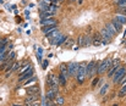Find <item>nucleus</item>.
I'll list each match as a JSON object with an SVG mask.
<instances>
[{"label":"nucleus","mask_w":126,"mask_h":106,"mask_svg":"<svg viewBox=\"0 0 126 106\" xmlns=\"http://www.w3.org/2000/svg\"><path fill=\"white\" fill-rule=\"evenodd\" d=\"M21 21H22V20H21V17H16V22H17V23H20Z\"/></svg>","instance_id":"79ce46f5"},{"label":"nucleus","mask_w":126,"mask_h":106,"mask_svg":"<svg viewBox=\"0 0 126 106\" xmlns=\"http://www.w3.org/2000/svg\"><path fill=\"white\" fill-rule=\"evenodd\" d=\"M119 7H126V0H123V1H120L119 4H116Z\"/></svg>","instance_id":"c9c22d12"},{"label":"nucleus","mask_w":126,"mask_h":106,"mask_svg":"<svg viewBox=\"0 0 126 106\" xmlns=\"http://www.w3.org/2000/svg\"><path fill=\"white\" fill-rule=\"evenodd\" d=\"M15 57H16L15 51H10V54H9V56H7V60H10V61H15Z\"/></svg>","instance_id":"473e14b6"},{"label":"nucleus","mask_w":126,"mask_h":106,"mask_svg":"<svg viewBox=\"0 0 126 106\" xmlns=\"http://www.w3.org/2000/svg\"><path fill=\"white\" fill-rule=\"evenodd\" d=\"M47 66H48V60H45V61L43 62V68H45Z\"/></svg>","instance_id":"ea45409f"},{"label":"nucleus","mask_w":126,"mask_h":106,"mask_svg":"<svg viewBox=\"0 0 126 106\" xmlns=\"http://www.w3.org/2000/svg\"><path fill=\"white\" fill-rule=\"evenodd\" d=\"M92 44V37L88 34H84V46H89Z\"/></svg>","instance_id":"c756f323"},{"label":"nucleus","mask_w":126,"mask_h":106,"mask_svg":"<svg viewBox=\"0 0 126 106\" xmlns=\"http://www.w3.org/2000/svg\"><path fill=\"white\" fill-rule=\"evenodd\" d=\"M12 106H22L21 104H12Z\"/></svg>","instance_id":"c03bdc74"},{"label":"nucleus","mask_w":126,"mask_h":106,"mask_svg":"<svg viewBox=\"0 0 126 106\" xmlns=\"http://www.w3.org/2000/svg\"><path fill=\"white\" fill-rule=\"evenodd\" d=\"M33 73H34V70H33V67H31L28 71H26L25 73H22L21 76H18V82L23 84L27 79H30V78L33 76Z\"/></svg>","instance_id":"6e6552de"},{"label":"nucleus","mask_w":126,"mask_h":106,"mask_svg":"<svg viewBox=\"0 0 126 106\" xmlns=\"http://www.w3.org/2000/svg\"><path fill=\"white\" fill-rule=\"evenodd\" d=\"M111 65H113V59H105V60L99 61L97 73H98V74H103V73H105L107 71H109V68H110Z\"/></svg>","instance_id":"7ed1b4c3"},{"label":"nucleus","mask_w":126,"mask_h":106,"mask_svg":"<svg viewBox=\"0 0 126 106\" xmlns=\"http://www.w3.org/2000/svg\"><path fill=\"white\" fill-rule=\"evenodd\" d=\"M47 85L49 89H56L59 90V77L54 73V72H49L48 73V77H47Z\"/></svg>","instance_id":"f03ea898"},{"label":"nucleus","mask_w":126,"mask_h":106,"mask_svg":"<svg viewBox=\"0 0 126 106\" xmlns=\"http://www.w3.org/2000/svg\"><path fill=\"white\" fill-rule=\"evenodd\" d=\"M86 68H87V64H86V62L79 64V70H77L76 74H75V80H76L79 84H83L86 78H87Z\"/></svg>","instance_id":"f257e3e1"},{"label":"nucleus","mask_w":126,"mask_h":106,"mask_svg":"<svg viewBox=\"0 0 126 106\" xmlns=\"http://www.w3.org/2000/svg\"><path fill=\"white\" fill-rule=\"evenodd\" d=\"M36 80H37V78H36L34 76H32V77H31L30 79H27V80H26V82H25L23 84H25V87H30V85H31L32 83H34Z\"/></svg>","instance_id":"c85d7f7f"},{"label":"nucleus","mask_w":126,"mask_h":106,"mask_svg":"<svg viewBox=\"0 0 126 106\" xmlns=\"http://www.w3.org/2000/svg\"><path fill=\"white\" fill-rule=\"evenodd\" d=\"M120 64H121V61H120V59H116L115 61H113V65L110 66V68L108 71V78H111L113 76H114V73L118 71V68L120 67Z\"/></svg>","instance_id":"423d86ee"},{"label":"nucleus","mask_w":126,"mask_h":106,"mask_svg":"<svg viewBox=\"0 0 126 106\" xmlns=\"http://www.w3.org/2000/svg\"><path fill=\"white\" fill-rule=\"evenodd\" d=\"M119 83L121 84V87H123V85H126V74L124 76V77H123V79H121V80H120Z\"/></svg>","instance_id":"4c0bfd02"},{"label":"nucleus","mask_w":126,"mask_h":106,"mask_svg":"<svg viewBox=\"0 0 126 106\" xmlns=\"http://www.w3.org/2000/svg\"><path fill=\"white\" fill-rule=\"evenodd\" d=\"M76 1H77L79 5H82V4H83V0H76Z\"/></svg>","instance_id":"37998d69"},{"label":"nucleus","mask_w":126,"mask_h":106,"mask_svg":"<svg viewBox=\"0 0 126 106\" xmlns=\"http://www.w3.org/2000/svg\"><path fill=\"white\" fill-rule=\"evenodd\" d=\"M39 99V94H28L27 98L25 99V104L28 101H33V100H38Z\"/></svg>","instance_id":"4be33fe9"},{"label":"nucleus","mask_w":126,"mask_h":106,"mask_svg":"<svg viewBox=\"0 0 126 106\" xmlns=\"http://www.w3.org/2000/svg\"><path fill=\"white\" fill-rule=\"evenodd\" d=\"M98 82H99V78H94L93 82H92V88H94V87L98 84Z\"/></svg>","instance_id":"e433bc0d"},{"label":"nucleus","mask_w":126,"mask_h":106,"mask_svg":"<svg viewBox=\"0 0 126 106\" xmlns=\"http://www.w3.org/2000/svg\"><path fill=\"white\" fill-rule=\"evenodd\" d=\"M116 21H119L120 23H126V16L125 15H120V13H115V17H114Z\"/></svg>","instance_id":"b1692460"},{"label":"nucleus","mask_w":126,"mask_h":106,"mask_svg":"<svg viewBox=\"0 0 126 106\" xmlns=\"http://www.w3.org/2000/svg\"><path fill=\"white\" fill-rule=\"evenodd\" d=\"M7 38H2V39H0V43H1V45H6V43H7Z\"/></svg>","instance_id":"58836bf2"},{"label":"nucleus","mask_w":126,"mask_h":106,"mask_svg":"<svg viewBox=\"0 0 126 106\" xmlns=\"http://www.w3.org/2000/svg\"><path fill=\"white\" fill-rule=\"evenodd\" d=\"M55 29H58V23H56V25H50V26L42 27V32L44 33V34H48V33H50V32L55 31Z\"/></svg>","instance_id":"f3484780"},{"label":"nucleus","mask_w":126,"mask_h":106,"mask_svg":"<svg viewBox=\"0 0 126 106\" xmlns=\"http://www.w3.org/2000/svg\"><path fill=\"white\" fill-rule=\"evenodd\" d=\"M25 105H27V106H41V101H39V99H38V100L28 101V103H26Z\"/></svg>","instance_id":"7c9ffc66"},{"label":"nucleus","mask_w":126,"mask_h":106,"mask_svg":"<svg viewBox=\"0 0 126 106\" xmlns=\"http://www.w3.org/2000/svg\"><path fill=\"white\" fill-rule=\"evenodd\" d=\"M111 23H113V26L116 28V31H118V33L121 31V28H123V23H120L119 21H116L115 18L114 20H111Z\"/></svg>","instance_id":"393cba45"},{"label":"nucleus","mask_w":126,"mask_h":106,"mask_svg":"<svg viewBox=\"0 0 126 106\" xmlns=\"http://www.w3.org/2000/svg\"><path fill=\"white\" fill-rule=\"evenodd\" d=\"M102 40H103V38H102V35L99 34V32L94 33L93 37H92V44H93V45H95V46L100 45V44H102Z\"/></svg>","instance_id":"ddd939ff"},{"label":"nucleus","mask_w":126,"mask_h":106,"mask_svg":"<svg viewBox=\"0 0 126 106\" xmlns=\"http://www.w3.org/2000/svg\"><path fill=\"white\" fill-rule=\"evenodd\" d=\"M56 20L54 17H49V18H43L41 20V26L45 27V26H50V25H56Z\"/></svg>","instance_id":"9b49d317"},{"label":"nucleus","mask_w":126,"mask_h":106,"mask_svg":"<svg viewBox=\"0 0 126 106\" xmlns=\"http://www.w3.org/2000/svg\"><path fill=\"white\" fill-rule=\"evenodd\" d=\"M47 106H58V105L54 103V100H48L47 99Z\"/></svg>","instance_id":"f704fd0d"},{"label":"nucleus","mask_w":126,"mask_h":106,"mask_svg":"<svg viewBox=\"0 0 126 106\" xmlns=\"http://www.w3.org/2000/svg\"><path fill=\"white\" fill-rule=\"evenodd\" d=\"M58 77H59V84H60L61 87H66V84H67V78H66L64 74H61L60 72H59Z\"/></svg>","instance_id":"412c9836"},{"label":"nucleus","mask_w":126,"mask_h":106,"mask_svg":"<svg viewBox=\"0 0 126 106\" xmlns=\"http://www.w3.org/2000/svg\"><path fill=\"white\" fill-rule=\"evenodd\" d=\"M98 65L99 62L95 61V60H92L87 64V68H86V72H87V76L88 77H94V74L97 73V70H98Z\"/></svg>","instance_id":"20e7f679"},{"label":"nucleus","mask_w":126,"mask_h":106,"mask_svg":"<svg viewBox=\"0 0 126 106\" xmlns=\"http://www.w3.org/2000/svg\"><path fill=\"white\" fill-rule=\"evenodd\" d=\"M58 94H59V90H56V89H48V92L45 94V98L48 100H54Z\"/></svg>","instance_id":"f8f14e48"},{"label":"nucleus","mask_w":126,"mask_h":106,"mask_svg":"<svg viewBox=\"0 0 126 106\" xmlns=\"http://www.w3.org/2000/svg\"><path fill=\"white\" fill-rule=\"evenodd\" d=\"M60 35H63L60 33V31H59V29H55V31H53V32L45 34V38H47V39H54V38H58V37H60Z\"/></svg>","instance_id":"6ab92c4d"},{"label":"nucleus","mask_w":126,"mask_h":106,"mask_svg":"<svg viewBox=\"0 0 126 106\" xmlns=\"http://www.w3.org/2000/svg\"><path fill=\"white\" fill-rule=\"evenodd\" d=\"M118 96L119 98H125L126 96V85H123L120 88V90L118 92Z\"/></svg>","instance_id":"a878e982"},{"label":"nucleus","mask_w":126,"mask_h":106,"mask_svg":"<svg viewBox=\"0 0 126 106\" xmlns=\"http://www.w3.org/2000/svg\"><path fill=\"white\" fill-rule=\"evenodd\" d=\"M54 103H55L58 106H63L65 104V98H64L63 95H59V94H58L56 98L54 99Z\"/></svg>","instance_id":"aec40b11"},{"label":"nucleus","mask_w":126,"mask_h":106,"mask_svg":"<svg viewBox=\"0 0 126 106\" xmlns=\"http://www.w3.org/2000/svg\"><path fill=\"white\" fill-rule=\"evenodd\" d=\"M108 90H109V84H108V83H105V84L102 87V89H100V92H99V93H100V95H102V96H105V94H107V92H108Z\"/></svg>","instance_id":"cd10ccee"},{"label":"nucleus","mask_w":126,"mask_h":106,"mask_svg":"<svg viewBox=\"0 0 126 106\" xmlns=\"http://www.w3.org/2000/svg\"><path fill=\"white\" fill-rule=\"evenodd\" d=\"M31 67H32V65H31L30 62H26V64H25V65H23V66H22V67L20 68V71H18V74L21 76L22 73H25L26 71H28L30 68H31Z\"/></svg>","instance_id":"5701e85b"},{"label":"nucleus","mask_w":126,"mask_h":106,"mask_svg":"<svg viewBox=\"0 0 126 106\" xmlns=\"http://www.w3.org/2000/svg\"><path fill=\"white\" fill-rule=\"evenodd\" d=\"M113 106H119V104L116 103V104H113Z\"/></svg>","instance_id":"a18cd8bd"},{"label":"nucleus","mask_w":126,"mask_h":106,"mask_svg":"<svg viewBox=\"0 0 126 106\" xmlns=\"http://www.w3.org/2000/svg\"><path fill=\"white\" fill-rule=\"evenodd\" d=\"M59 1H60V2H63V1H65V0H59Z\"/></svg>","instance_id":"de8ad7c7"},{"label":"nucleus","mask_w":126,"mask_h":106,"mask_svg":"<svg viewBox=\"0 0 126 106\" xmlns=\"http://www.w3.org/2000/svg\"><path fill=\"white\" fill-rule=\"evenodd\" d=\"M120 1H123V0H113V4H115V5H116V4H119Z\"/></svg>","instance_id":"a19ab883"},{"label":"nucleus","mask_w":126,"mask_h":106,"mask_svg":"<svg viewBox=\"0 0 126 106\" xmlns=\"http://www.w3.org/2000/svg\"><path fill=\"white\" fill-rule=\"evenodd\" d=\"M25 106H27V105H25Z\"/></svg>","instance_id":"09e8293b"},{"label":"nucleus","mask_w":126,"mask_h":106,"mask_svg":"<svg viewBox=\"0 0 126 106\" xmlns=\"http://www.w3.org/2000/svg\"><path fill=\"white\" fill-rule=\"evenodd\" d=\"M67 66H69V73H70V77H75L76 72H77V70H79V64H76V62H70Z\"/></svg>","instance_id":"9d476101"},{"label":"nucleus","mask_w":126,"mask_h":106,"mask_svg":"<svg viewBox=\"0 0 126 106\" xmlns=\"http://www.w3.org/2000/svg\"><path fill=\"white\" fill-rule=\"evenodd\" d=\"M105 28H107V31H108V32H109V33L111 34V37H114V35L118 33L116 28H115V27L113 26V23H111V22H108V23L105 25Z\"/></svg>","instance_id":"a211bd4d"},{"label":"nucleus","mask_w":126,"mask_h":106,"mask_svg":"<svg viewBox=\"0 0 126 106\" xmlns=\"http://www.w3.org/2000/svg\"><path fill=\"white\" fill-rule=\"evenodd\" d=\"M77 45H79V46H84V34L80 35V37L77 38Z\"/></svg>","instance_id":"2f4dec72"},{"label":"nucleus","mask_w":126,"mask_h":106,"mask_svg":"<svg viewBox=\"0 0 126 106\" xmlns=\"http://www.w3.org/2000/svg\"><path fill=\"white\" fill-rule=\"evenodd\" d=\"M116 13H120V15H125L126 16V7H119L116 10Z\"/></svg>","instance_id":"72a5a7b5"},{"label":"nucleus","mask_w":126,"mask_h":106,"mask_svg":"<svg viewBox=\"0 0 126 106\" xmlns=\"http://www.w3.org/2000/svg\"><path fill=\"white\" fill-rule=\"evenodd\" d=\"M26 92H27V95H28V94H39V87H38L37 84L30 85V87L26 89Z\"/></svg>","instance_id":"dca6fc26"},{"label":"nucleus","mask_w":126,"mask_h":106,"mask_svg":"<svg viewBox=\"0 0 126 106\" xmlns=\"http://www.w3.org/2000/svg\"><path fill=\"white\" fill-rule=\"evenodd\" d=\"M66 39H67V37H65V35H60V37H58V38L50 39V44L59 46V45H61L63 43H65V40H66Z\"/></svg>","instance_id":"1a4fd4ad"},{"label":"nucleus","mask_w":126,"mask_h":106,"mask_svg":"<svg viewBox=\"0 0 126 106\" xmlns=\"http://www.w3.org/2000/svg\"><path fill=\"white\" fill-rule=\"evenodd\" d=\"M126 74V66H120L118 71L114 73V76L111 77V80H113V83L114 84H118L121 79H123V77Z\"/></svg>","instance_id":"39448f33"},{"label":"nucleus","mask_w":126,"mask_h":106,"mask_svg":"<svg viewBox=\"0 0 126 106\" xmlns=\"http://www.w3.org/2000/svg\"><path fill=\"white\" fill-rule=\"evenodd\" d=\"M74 39H71V38H67L66 40H65V43H64V46L65 48H72L74 46Z\"/></svg>","instance_id":"bb28decb"},{"label":"nucleus","mask_w":126,"mask_h":106,"mask_svg":"<svg viewBox=\"0 0 126 106\" xmlns=\"http://www.w3.org/2000/svg\"><path fill=\"white\" fill-rule=\"evenodd\" d=\"M39 16H41V20H43V18H49V17H54L55 16V12H53L50 10H43V11H41Z\"/></svg>","instance_id":"2eb2a0df"},{"label":"nucleus","mask_w":126,"mask_h":106,"mask_svg":"<svg viewBox=\"0 0 126 106\" xmlns=\"http://www.w3.org/2000/svg\"><path fill=\"white\" fill-rule=\"evenodd\" d=\"M66 1H76V0H66Z\"/></svg>","instance_id":"49530a36"},{"label":"nucleus","mask_w":126,"mask_h":106,"mask_svg":"<svg viewBox=\"0 0 126 106\" xmlns=\"http://www.w3.org/2000/svg\"><path fill=\"white\" fill-rule=\"evenodd\" d=\"M99 34L102 35V38H103V40H102V44H109L110 41H111V34L107 31V28L104 27L103 29H100V32H99Z\"/></svg>","instance_id":"0eeeda50"},{"label":"nucleus","mask_w":126,"mask_h":106,"mask_svg":"<svg viewBox=\"0 0 126 106\" xmlns=\"http://www.w3.org/2000/svg\"><path fill=\"white\" fill-rule=\"evenodd\" d=\"M59 72L61 73V74H64L67 79L70 78V73H69V66L66 65V64H61L60 65V67H59Z\"/></svg>","instance_id":"4468645a"}]
</instances>
